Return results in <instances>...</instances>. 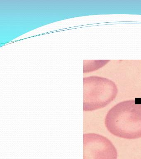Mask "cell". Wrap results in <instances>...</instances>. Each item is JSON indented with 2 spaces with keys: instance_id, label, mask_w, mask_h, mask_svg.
Here are the masks:
<instances>
[{
  "instance_id": "obj_1",
  "label": "cell",
  "mask_w": 141,
  "mask_h": 159,
  "mask_svg": "<svg viewBox=\"0 0 141 159\" xmlns=\"http://www.w3.org/2000/svg\"><path fill=\"white\" fill-rule=\"evenodd\" d=\"M105 124L115 136L127 139L141 138V103L134 100L119 103L107 113Z\"/></svg>"
},
{
  "instance_id": "obj_2",
  "label": "cell",
  "mask_w": 141,
  "mask_h": 159,
  "mask_svg": "<svg viewBox=\"0 0 141 159\" xmlns=\"http://www.w3.org/2000/svg\"><path fill=\"white\" fill-rule=\"evenodd\" d=\"M83 111H92L104 107L115 99L116 84L107 78L90 76L84 78Z\"/></svg>"
},
{
  "instance_id": "obj_3",
  "label": "cell",
  "mask_w": 141,
  "mask_h": 159,
  "mask_svg": "<svg viewBox=\"0 0 141 159\" xmlns=\"http://www.w3.org/2000/svg\"><path fill=\"white\" fill-rule=\"evenodd\" d=\"M114 145L107 138L95 133L83 135V159H117Z\"/></svg>"
}]
</instances>
